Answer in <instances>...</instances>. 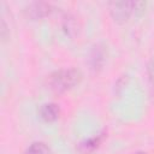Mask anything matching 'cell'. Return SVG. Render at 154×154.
<instances>
[{"label":"cell","mask_w":154,"mask_h":154,"mask_svg":"<svg viewBox=\"0 0 154 154\" xmlns=\"http://www.w3.org/2000/svg\"><path fill=\"white\" fill-rule=\"evenodd\" d=\"M146 4L142 1H112L108 4V10L117 23H125L132 16L143 12Z\"/></svg>","instance_id":"7a4b0ae2"},{"label":"cell","mask_w":154,"mask_h":154,"mask_svg":"<svg viewBox=\"0 0 154 154\" xmlns=\"http://www.w3.org/2000/svg\"><path fill=\"white\" fill-rule=\"evenodd\" d=\"M61 28L66 35L73 37L78 32L79 26H78V22L76 19V17L70 14V13H66V14H64L63 20H61Z\"/></svg>","instance_id":"5b68a950"},{"label":"cell","mask_w":154,"mask_h":154,"mask_svg":"<svg viewBox=\"0 0 154 154\" xmlns=\"http://www.w3.org/2000/svg\"><path fill=\"white\" fill-rule=\"evenodd\" d=\"M40 117L47 122V123H52V122H55L58 118H59V114H60V109H59V106L54 102H47V103H43L41 107H40Z\"/></svg>","instance_id":"277c9868"},{"label":"cell","mask_w":154,"mask_h":154,"mask_svg":"<svg viewBox=\"0 0 154 154\" xmlns=\"http://www.w3.org/2000/svg\"><path fill=\"white\" fill-rule=\"evenodd\" d=\"M132 154H146L144 152H136V153H132Z\"/></svg>","instance_id":"30bf717a"},{"label":"cell","mask_w":154,"mask_h":154,"mask_svg":"<svg viewBox=\"0 0 154 154\" xmlns=\"http://www.w3.org/2000/svg\"><path fill=\"white\" fill-rule=\"evenodd\" d=\"M82 79V73L79 70L69 67L54 71L48 77V85L55 93H65L73 87H76Z\"/></svg>","instance_id":"6da1fadb"},{"label":"cell","mask_w":154,"mask_h":154,"mask_svg":"<svg viewBox=\"0 0 154 154\" xmlns=\"http://www.w3.org/2000/svg\"><path fill=\"white\" fill-rule=\"evenodd\" d=\"M102 141V135H96L94 137H90L88 140H85L84 142H82L79 144V149L83 153H88V152H93L94 149H96L100 143Z\"/></svg>","instance_id":"52a82bcc"},{"label":"cell","mask_w":154,"mask_h":154,"mask_svg":"<svg viewBox=\"0 0 154 154\" xmlns=\"http://www.w3.org/2000/svg\"><path fill=\"white\" fill-rule=\"evenodd\" d=\"M24 154H49V149L43 142H32Z\"/></svg>","instance_id":"ba28073f"},{"label":"cell","mask_w":154,"mask_h":154,"mask_svg":"<svg viewBox=\"0 0 154 154\" xmlns=\"http://www.w3.org/2000/svg\"><path fill=\"white\" fill-rule=\"evenodd\" d=\"M147 75H148V79L150 84L154 87V57L150 59V61L147 65Z\"/></svg>","instance_id":"9c48e42d"},{"label":"cell","mask_w":154,"mask_h":154,"mask_svg":"<svg viewBox=\"0 0 154 154\" xmlns=\"http://www.w3.org/2000/svg\"><path fill=\"white\" fill-rule=\"evenodd\" d=\"M103 63H105V49H103L102 46L96 45L91 49V53H90V65H91V69H94V70L101 69Z\"/></svg>","instance_id":"8992f818"},{"label":"cell","mask_w":154,"mask_h":154,"mask_svg":"<svg viewBox=\"0 0 154 154\" xmlns=\"http://www.w3.org/2000/svg\"><path fill=\"white\" fill-rule=\"evenodd\" d=\"M52 11H53V6L49 2H43V1L30 2L24 8V12H25L26 17L32 19V20L42 19V18L49 16L52 13Z\"/></svg>","instance_id":"3957f363"}]
</instances>
